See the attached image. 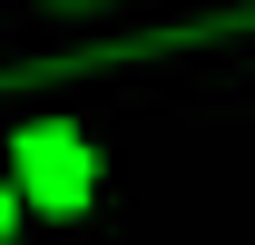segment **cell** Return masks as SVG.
<instances>
[{"mask_svg":"<svg viewBox=\"0 0 255 245\" xmlns=\"http://www.w3.org/2000/svg\"><path fill=\"white\" fill-rule=\"evenodd\" d=\"M89 177H98V157L79 147L69 127H30V137H20V186H30L39 206H79Z\"/></svg>","mask_w":255,"mask_h":245,"instance_id":"6da1fadb","label":"cell"},{"mask_svg":"<svg viewBox=\"0 0 255 245\" xmlns=\"http://www.w3.org/2000/svg\"><path fill=\"white\" fill-rule=\"evenodd\" d=\"M10 216H20V196H10V186H0V236H10Z\"/></svg>","mask_w":255,"mask_h":245,"instance_id":"7a4b0ae2","label":"cell"}]
</instances>
